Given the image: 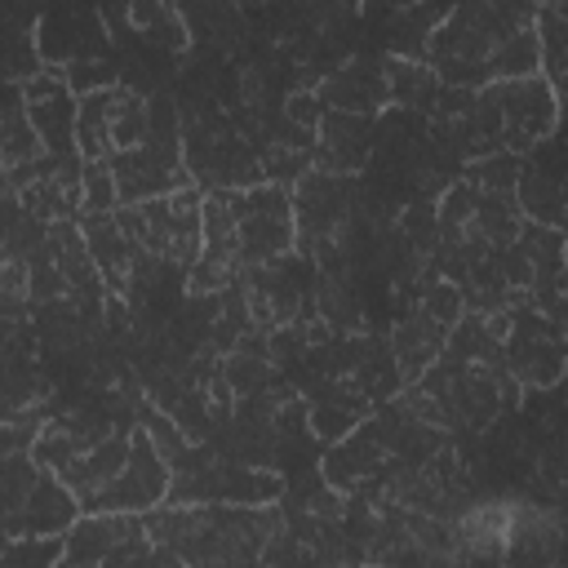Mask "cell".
<instances>
[{
  "instance_id": "6da1fadb",
  "label": "cell",
  "mask_w": 568,
  "mask_h": 568,
  "mask_svg": "<svg viewBox=\"0 0 568 568\" xmlns=\"http://www.w3.org/2000/svg\"><path fill=\"white\" fill-rule=\"evenodd\" d=\"M426 67L444 89H484L541 71L537 0H466L426 40Z\"/></svg>"
},
{
  "instance_id": "5bb4252c",
  "label": "cell",
  "mask_w": 568,
  "mask_h": 568,
  "mask_svg": "<svg viewBox=\"0 0 568 568\" xmlns=\"http://www.w3.org/2000/svg\"><path fill=\"white\" fill-rule=\"evenodd\" d=\"M537 31H541L546 80L568 102V0H541L537 4Z\"/></svg>"
},
{
  "instance_id": "52a82bcc",
  "label": "cell",
  "mask_w": 568,
  "mask_h": 568,
  "mask_svg": "<svg viewBox=\"0 0 568 568\" xmlns=\"http://www.w3.org/2000/svg\"><path fill=\"white\" fill-rule=\"evenodd\" d=\"M124 235L133 244L138 266L164 262V266H195L204 248V204L191 191L138 200L120 209Z\"/></svg>"
},
{
  "instance_id": "7c38bea8",
  "label": "cell",
  "mask_w": 568,
  "mask_h": 568,
  "mask_svg": "<svg viewBox=\"0 0 568 568\" xmlns=\"http://www.w3.org/2000/svg\"><path fill=\"white\" fill-rule=\"evenodd\" d=\"M541 355H546V359H555V364H564L559 342L550 337V324H546V320H537V315H524V320L515 324V337H510V368H515L524 382H532V386L555 382L559 373H555L550 364H541Z\"/></svg>"
},
{
  "instance_id": "30bf717a",
  "label": "cell",
  "mask_w": 568,
  "mask_h": 568,
  "mask_svg": "<svg viewBox=\"0 0 568 568\" xmlns=\"http://www.w3.org/2000/svg\"><path fill=\"white\" fill-rule=\"evenodd\" d=\"M111 164V178H115V195L124 204H138V200H155V195H173L186 173H182V160H178V138H173V124L169 115L160 111V124L151 129L146 142H138L133 151H120Z\"/></svg>"
},
{
  "instance_id": "e0dca14e",
  "label": "cell",
  "mask_w": 568,
  "mask_h": 568,
  "mask_svg": "<svg viewBox=\"0 0 568 568\" xmlns=\"http://www.w3.org/2000/svg\"><path fill=\"white\" fill-rule=\"evenodd\" d=\"M435 71L430 67H408V62H395L390 67V98H399L404 106H426L435 102Z\"/></svg>"
},
{
  "instance_id": "9a60e30c",
  "label": "cell",
  "mask_w": 568,
  "mask_h": 568,
  "mask_svg": "<svg viewBox=\"0 0 568 568\" xmlns=\"http://www.w3.org/2000/svg\"><path fill=\"white\" fill-rule=\"evenodd\" d=\"M40 155H49V151H44L40 129L31 124L27 93H22V84H9V106H4V169H22V164H31Z\"/></svg>"
},
{
  "instance_id": "4fadbf2b",
  "label": "cell",
  "mask_w": 568,
  "mask_h": 568,
  "mask_svg": "<svg viewBox=\"0 0 568 568\" xmlns=\"http://www.w3.org/2000/svg\"><path fill=\"white\" fill-rule=\"evenodd\" d=\"M510 528H515V510L510 506H475L453 528L457 555H506Z\"/></svg>"
},
{
  "instance_id": "3957f363",
  "label": "cell",
  "mask_w": 568,
  "mask_h": 568,
  "mask_svg": "<svg viewBox=\"0 0 568 568\" xmlns=\"http://www.w3.org/2000/svg\"><path fill=\"white\" fill-rule=\"evenodd\" d=\"M160 564H248L266 555L280 532L275 510L226 506V501H173V510H146Z\"/></svg>"
},
{
  "instance_id": "2e32d148",
  "label": "cell",
  "mask_w": 568,
  "mask_h": 568,
  "mask_svg": "<svg viewBox=\"0 0 568 568\" xmlns=\"http://www.w3.org/2000/svg\"><path fill=\"white\" fill-rule=\"evenodd\" d=\"M67 555V537H13L0 555V568H44Z\"/></svg>"
},
{
  "instance_id": "8992f818",
  "label": "cell",
  "mask_w": 568,
  "mask_h": 568,
  "mask_svg": "<svg viewBox=\"0 0 568 568\" xmlns=\"http://www.w3.org/2000/svg\"><path fill=\"white\" fill-rule=\"evenodd\" d=\"M80 501L67 479L36 453L9 448L4 462V541L13 537H62L80 519Z\"/></svg>"
},
{
  "instance_id": "7a4b0ae2",
  "label": "cell",
  "mask_w": 568,
  "mask_h": 568,
  "mask_svg": "<svg viewBox=\"0 0 568 568\" xmlns=\"http://www.w3.org/2000/svg\"><path fill=\"white\" fill-rule=\"evenodd\" d=\"M293 240L284 191H213L204 200V248L191 266V288L213 293L235 271L280 257Z\"/></svg>"
},
{
  "instance_id": "8fae6325",
  "label": "cell",
  "mask_w": 568,
  "mask_h": 568,
  "mask_svg": "<svg viewBox=\"0 0 568 568\" xmlns=\"http://www.w3.org/2000/svg\"><path fill=\"white\" fill-rule=\"evenodd\" d=\"M22 93H27L31 124L44 138V151L49 155H75L80 151V142H75V106H71L67 89L58 80H31Z\"/></svg>"
},
{
  "instance_id": "5b68a950",
  "label": "cell",
  "mask_w": 568,
  "mask_h": 568,
  "mask_svg": "<svg viewBox=\"0 0 568 568\" xmlns=\"http://www.w3.org/2000/svg\"><path fill=\"white\" fill-rule=\"evenodd\" d=\"M466 93L470 98L462 102V111H448L466 151H497V146L524 151L541 138H550V129L559 120L555 84L541 75L497 80V84L466 89Z\"/></svg>"
},
{
  "instance_id": "277c9868",
  "label": "cell",
  "mask_w": 568,
  "mask_h": 568,
  "mask_svg": "<svg viewBox=\"0 0 568 568\" xmlns=\"http://www.w3.org/2000/svg\"><path fill=\"white\" fill-rule=\"evenodd\" d=\"M497 337H493V324H479L470 320L453 346H448V359L422 382V390L413 395L422 417L439 422V426H453V422H466V426H484L501 404H506V377L497 368Z\"/></svg>"
},
{
  "instance_id": "ba28073f",
  "label": "cell",
  "mask_w": 568,
  "mask_h": 568,
  "mask_svg": "<svg viewBox=\"0 0 568 568\" xmlns=\"http://www.w3.org/2000/svg\"><path fill=\"white\" fill-rule=\"evenodd\" d=\"M160 111L129 89H93L75 106V142L84 160H115L151 138Z\"/></svg>"
},
{
  "instance_id": "9c48e42d",
  "label": "cell",
  "mask_w": 568,
  "mask_h": 568,
  "mask_svg": "<svg viewBox=\"0 0 568 568\" xmlns=\"http://www.w3.org/2000/svg\"><path fill=\"white\" fill-rule=\"evenodd\" d=\"M67 564H146L160 559L146 510H84L67 532Z\"/></svg>"
}]
</instances>
